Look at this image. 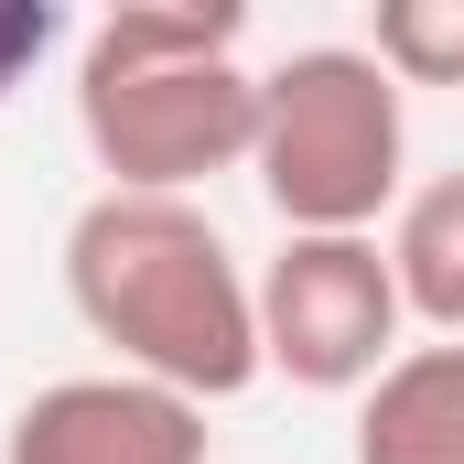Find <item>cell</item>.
<instances>
[{"instance_id": "7a4b0ae2", "label": "cell", "mask_w": 464, "mask_h": 464, "mask_svg": "<svg viewBox=\"0 0 464 464\" xmlns=\"http://www.w3.org/2000/svg\"><path fill=\"white\" fill-rule=\"evenodd\" d=\"M237 0H119L76 44V130L109 195H195L259 151V76L237 65Z\"/></svg>"}, {"instance_id": "5b68a950", "label": "cell", "mask_w": 464, "mask_h": 464, "mask_svg": "<svg viewBox=\"0 0 464 464\" xmlns=\"http://www.w3.org/2000/svg\"><path fill=\"white\" fill-rule=\"evenodd\" d=\"M206 454H217L206 411L130 378V367L33 389L11 411V432H0V464H206Z\"/></svg>"}, {"instance_id": "6da1fadb", "label": "cell", "mask_w": 464, "mask_h": 464, "mask_svg": "<svg viewBox=\"0 0 464 464\" xmlns=\"http://www.w3.org/2000/svg\"><path fill=\"white\" fill-rule=\"evenodd\" d=\"M65 303L130 378H151L195 411L270 378L259 367V281L237 270V248L217 237L195 195H109L98 184L65 227Z\"/></svg>"}, {"instance_id": "277c9868", "label": "cell", "mask_w": 464, "mask_h": 464, "mask_svg": "<svg viewBox=\"0 0 464 464\" xmlns=\"http://www.w3.org/2000/svg\"><path fill=\"white\" fill-rule=\"evenodd\" d=\"M400 270L389 237H281V259L259 270V367L292 389H378V367L400 356Z\"/></svg>"}, {"instance_id": "ba28073f", "label": "cell", "mask_w": 464, "mask_h": 464, "mask_svg": "<svg viewBox=\"0 0 464 464\" xmlns=\"http://www.w3.org/2000/svg\"><path fill=\"white\" fill-rule=\"evenodd\" d=\"M54 44H65V11H54V0H0V109H11V87H22Z\"/></svg>"}, {"instance_id": "8992f818", "label": "cell", "mask_w": 464, "mask_h": 464, "mask_svg": "<svg viewBox=\"0 0 464 464\" xmlns=\"http://www.w3.org/2000/svg\"><path fill=\"white\" fill-rule=\"evenodd\" d=\"M356 464H464V346H400L356 400Z\"/></svg>"}, {"instance_id": "3957f363", "label": "cell", "mask_w": 464, "mask_h": 464, "mask_svg": "<svg viewBox=\"0 0 464 464\" xmlns=\"http://www.w3.org/2000/svg\"><path fill=\"white\" fill-rule=\"evenodd\" d=\"M259 195L281 237H378V217L411 195V109L400 76L367 44H303L259 76Z\"/></svg>"}, {"instance_id": "52a82bcc", "label": "cell", "mask_w": 464, "mask_h": 464, "mask_svg": "<svg viewBox=\"0 0 464 464\" xmlns=\"http://www.w3.org/2000/svg\"><path fill=\"white\" fill-rule=\"evenodd\" d=\"M389 270H400L411 324H432L443 346H464V173H432V184L400 195V217H389Z\"/></svg>"}]
</instances>
